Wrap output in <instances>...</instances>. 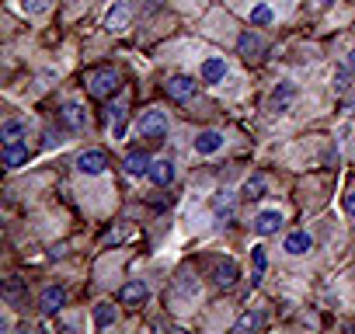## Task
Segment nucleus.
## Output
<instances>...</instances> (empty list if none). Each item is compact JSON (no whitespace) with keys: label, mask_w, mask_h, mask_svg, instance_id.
<instances>
[{"label":"nucleus","mask_w":355,"mask_h":334,"mask_svg":"<svg viewBox=\"0 0 355 334\" xmlns=\"http://www.w3.org/2000/svg\"><path fill=\"white\" fill-rule=\"evenodd\" d=\"M139 136L150 139V143H160V139L167 136V115L157 112V108H150V112L139 118Z\"/></svg>","instance_id":"nucleus-1"},{"label":"nucleus","mask_w":355,"mask_h":334,"mask_svg":"<svg viewBox=\"0 0 355 334\" xmlns=\"http://www.w3.org/2000/svg\"><path fill=\"white\" fill-rule=\"evenodd\" d=\"M119 73L115 70H98V73H91V84H87V91L94 94V98H115L119 94Z\"/></svg>","instance_id":"nucleus-2"},{"label":"nucleus","mask_w":355,"mask_h":334,"mask_svg":"<svg viewBox=\"0 0 355 334\" xmlns=\"http://www.w3.org/2000/svg\"><path fill=\"white\" fill-rule=\"evenodd\" d=\"M132 11H136V0H119V4L108 11V18H105V28H108V32H125Z\"/></svg>","instance_id":"nucleus-3"},{"label":"nucleus","mask_w":355,"mask_h":334,"mask_svg":"<svg viewBox=\"0 0 355 334\" xmlns=\"http://www.w3.org/2000/svg\"><path fill=\"white\" fill-rule=\"evenodd\" d=\"M293 98H296V84H293V80H282V84L272 91V98H268V112H275V115L289 112Z\"/></svg>","instance_id":"nucleus-4"},{"label":"nucleus","mask_w":355,"mask_h":334,"mask_svg":"<svg viewBox=\"0 0 355 334\" xmlns=\"http://www.w3.org/2000/svg\"><path fill=\"white\" fill-rule=\"evenodd\" d=\"M105 167H108L105 150H84V153L77 157V171H80V175H101Z\"/></svg>","instance_id":"nucleus-5"},{"label":"nucleus","mask_w":355,"mask_h":334,"mask_svg":"<svg viewBox=\"0 0 355 334\" xmlns=\"http://www.w3.org/2000/svg\"><path fill=\"white\" fill-rule=\"evenodd\" d=\"M196 80L192 77H171L167 84H164V91H167V98H174V101H189V98H196Z\"/></svg>","instance_id":"nucleus-6"},{"label":"nucleus","mask_w":355,"mask_h":334,"mask_svg":"<svg viewBox=\"0 0 355 334\" xmlns=\"http://www.w3.org/2000/svg\"><path fill=\"white\" fill-rule=\"evenodd\" d=\"M220 150H223V132L202 129V132L196 136V153H199V157H213V153H220Z\"/></svg>","instance_id":"nucleus-7"},{"label":"nucleus","mask_w":355,"mask_h":334,"mask_svg":"<svg viewBox=\"0 0 355 334\" xmlns=\"http://www.w3.org/2000/svg\"><path fill=\"white\" fill-rule=\"evenodd\" d=\"M146 296H150V285H146L143 279H129V282L122 285V292H119V299H122L125 306H139V303H146Z\"/></svg>","instance_id":"nucleus-8"},{"label":"nucleus","mask_w":355,"mask_h":334,"mask_svg":"<svg viewBox=\"0 0 355 334\" xmlns=\"http://www.w3.org/2000/svg\"><path fill=\"white\" fill-rule=\"evenodd\" d=\"M63 303H67V292H63L60 285H46L42 296H39V310H42V313H60Z\"/></svg>","instance_id":"nucleus-9"},{"label":"nucleus","mask_w":355,"mask_h":334,"mask_svg":"<svg viewBox=\"0 0 355 334\" xmlns=\"http://www.w3.org/2000/svg\"><path fill=\"white\" fill-rule=\"evenodd\" d=\"M146 178H150V182H153L157 188H167V185L174 182V164H171L167 157H164V160H153V164H150V175H146Z\"/></svg>","instance_id":"nucleus-10"},{"label":"nucleus","mask_w":355,"mask_h":334,"mask_svg":"<svg viewBox=\"0 0 355 334\" xmlns=\"http://www.w3.org/2000/svg\"><path fill=\"white\" fill-rule=\"evenodd\" d=\"M227 77V60L223 56H206L202 60V80L206 84H223Z\"/></svg>","instance_id":"nucleus-11"},{"label":"nucleus","mask_w":355,"mask_h":334,"mask_svg":"<svg viewBox=\"0 0 355 334\" xmlns=\"http://www.w3.org/2000/svg\"><path fill=\"white\" fill-rule=\"evenodd\" d=\"M279 227H282V213H279V209H265V213L254 216V234H261V237L275 234Z\"/></svg>","instance_id":"nucleus-12"},{"label":"nucleus","mask_w":355,"mask_h":334,"mask_svg":"<svg viewBox=\"0 0 355 334\" xmlns=\"http://www.w3.org/2000/svg\"><path fill=\"white\" fill-rule=\"evenodd\" d=\"M237 53H241V56L251 63V60H258V56L265 53V46H261V39H258L254 32H244V35L237 39Z\"/></svg>","instance_id":"nucleus-13"},{"label":"nucleus","mask_w":355,"mask_h":334,"mask_svg":"<svg viewBox=\"0 0 355 334\" xmlns=\"http://www.w3.org/2000/svg\"><path fill=\"white\" fill-rule=\"evenodd\" d=\"M150 164H153V160H150L143 150H132V153L125 157V171H129L132 178H143V175H150Z\"/></svg>","instance_id":"nucleus-14"},{"label":"nucleus","mask_w":355,"mask_h":334,"mask_svg":"<svg viewBox=\"0 0 355 334\" xmlns=\"http://www.w3.org/2000/svg\"><path fill=\"white\" fill-rule=\"evenodd\" d=\"M313 247V237L306 234V230H293L289 237H286V251L289 254H306Z\"/></svg>","instance_id":"nucleus-15"},{"label":"nucleus","mask_w":355,"mask_h":334,"mask_svg":"<svg viewBox=\"0 0 355 334\" xmlns=\"http://www.w3.org/2000/svg\"><path fill=\"white\" fill-rule=\"evenodd\" d=\"M28 160V146L25 143H8L4 146V167H11V171H15V167H21Z\"/></svg>","instance_id":"nucleus-16"},{"label":"nucleus","mask_w":355,"mask_h":334,"mask_svg":"<svg viewBox=\"0 0 355 334\" xmlns=\"http://www.w3.org/2000/svg\"><path fill=\"white\" fill-rule=\"evenodd\" d=\"M213 282H216V285H223V289H227V285H234V282H237V265H234L230 258H227V261H220V265L213 268Z\"/></svg>","instance_id":"nucleus-17"},{"label":"nucleus","mask_w":355,"mask_h":334,"mask_svg":"<svg viewBox=\"0 0 355 334\" xmlns=\"http://www.w3.org/2000/svg\"><path fill=\"white\" fill-rule=\"evenodd\" d=\"M63 118H67L70 129H84V125H87V115H84V108H80L77 101H67V105H63Z\"/></svg>","instance_id":"nucleus-18"},{"label":"nucleus","mask_w":355,"mask_h":334,"mask_svg":"<svg viewBox=\"0 0 355 334\" xmlns=\"http://www.w3.org/2000/svg\"><path fill=\"white\" fill-rule=\"evenodd\" d=\"M213 213L220 220H234V195L230 192H216L213 195Z\"/></svg>","instance_id":"nucleus-19"},{"label":"nucleus","mask_w":355,"mask_h":334,"mask_svg":"<svg viewBox=\"0 0 355 334\" xmlns=\"http://www.w3.org/2000/svg\"><path fill=\"white\" fill-rule=\"evenodd\" d=\"M112 324H115V306H112V303H98V306H94V327L105 331V327H112Z\"/></svg>","instance_id":"nucleus-20"},{"label":"nucleus","mask_w":355,"mask_h":334,"mask_svg":"<svg viewBox=\"0 0 355 334\" xmlns=\"http://www.w3.org/2000/svg\"><path fill=\"white\" fill-rule=\"evenodd\" d=\"M0 136H4V146H8V143H21V139H25V125H21L18 118H8L4 129H0Z\"/></svg>","instance_id":"nucleus-21"},{"label":"nucleus","mask_w":355,"mask_h":334,"mask_svg":"<svg viewBox=\"0 0 355 334\" xmlns=\"http://www.w3.org/2000/svg\"><path fill=\"white\" fill-rule=\"evenodd\" d=\"M261 195H265V178H261V175H251V178L244 182V199L254 202V199H261Z\"/></svg>","instance_id":"nucleus-22"},{"label":"nucleus","mask_w":355,"mask_h":334,"mask_svg":"<svg viewBox=\"0 0 355 334\" xmlns=\"http://www.w3.org/2000/svg\"><path fill=\"white\" fill-rule=\"evenodd\" d=\"M251 261H254V275H251V285H258L261 282V272H265V247H251Z\"/></svg>","instance_id":"nucleus-23"},{"label":"nucleus","mask_w":355,"mask_h":334,"mask_svg":"<svg viewBox=\"0 0 355 334\" xmlns=\"http://www.w3.org/2000/svg\"><path fill=\"white\" fill-rule=\"evenodd\" d=\"M268 21H272V8H268V4H254V8H251V25L261 28V25H268Z\"/></svg>","instance_id":"nucleus-24"},{"label":"nucleus","mask_w":355,"mask_h":334,"mask_svg":"<svg viewBox=\"0 0 355 334\" xmlns=\"http://www.w3.org/2000/svg\"><path fill=\"white\" fill-rule=\"evenodd\" d=\"M265 324V317L261 313H244L241 320H237V331H258Z\"/></svg>","instance_id":"nucleus-25"},{"label":"nucleus","mask_w":355,"mask_h":334,"mask_svg":"<svg viewBox=\"0 0 355 334\" xmlns=\"http://www.w3.org/2000/svg\"><path fill=\"white\" fill-rule=\"evenodd\" d=\"M21 8H25L28 15H46V11L53 8V0H21Z\"/></svg>","instance_id":"nucleus-26"},{"label":"nucleus","mask_w":355,"mask_h":334,"mask_svg":"<svg viewBox=\"0 0 355 334\" xmlns=\"http://www.w3.org/2000/svg\"><path fill=\"white\" fill-rule=\"evenodd\" d=\"M334 91H341V94H345V91H352V70H348V67L334 73Z\"/></svg>","instance_id":"nucleus-27"},{"label":"nucleus","mask_w":355,"mask_h":334,"mask_svg":"<svg viewBox=\"0 0 355 334\" xmlns=\"http://www.w3.org/2000/svg\"><path fill=\"white\" fill-rule=\"evenodd\" d=\"M345 213H348V216H355V192H348V195H345Z\"/></svg>","instance_id":"nucleus-28"},{"label":"nucleus","mask_w":355,"mask_h":334,"mask_svg":"<svg viewBox=\"0 0 355 334\" xmlns=\"http://www.w3.org/2000/svg\"><path fill=\"white\" fill-rule=\"evenodd\" d=\"M345 67H348V70H352V73H355V49H352V53H348V63H345Z\"/></svg>","instance_id":"nucleus-29"},{"label":"nucleus","mask_w":355,"mask_h":334,"mask_svg":"<svg viewBox=\"0 0 355 334\" xmlns=\"http://www.w3.org/2000/svg\"><path fill=\"white\" fill-rule=\"evenodd\" d=\"M334 4V0H317V8H331Z\"/></svg>","instance_id":"nucleus-30"}]
</instances>
